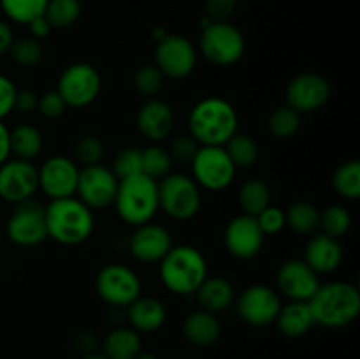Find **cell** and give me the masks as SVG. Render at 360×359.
I'll list each match as a JSON object with an SVG mask.
<instances>
[{
  "instance_id": "4dcf8cb0",
  "label": "cell",
  "mask_w": 360,
  "mask_h": 359,
  "mask_svg": "<svg viewBox=\"0 0 360 359\" xmlns=\"http://www.w3.org/2000/svg\"><path fill=\"white\" fill-rule=\"evenodd\" d=\"M225 151L231 157L236 169H248L259 160V144L248 134L236 132L227 143L224 144Z\"/></svg>"
},
{
  "instance_id": "f1b7e54d",
  "label": "cell",
  "mask_w": 360,
  "mask_h": 359,
  "mask_svg": "<svg viewBox=\"0 0 360 359\" xmlns=\"http://www.w3.org/2000/svg\"><path fill=\"white\" fill-rule=\"evenodd\" d=\"M238 201L243 213L250 215V217H257L271 204V190L266 182L252 178L241 185Z\"/></svg>"
},
{
  "instance_id": "83f0119b",
  "label": "cell",
  "mask_w": 360,
  "mask_h": 359,
  "mask_svg": "<svg viewBox=\"0 0 360 359\" xmlns=\"http://www.w3.org/2000/svg\"><path fill=\"white\" fill-rule=\"evenodd\" d=\"M42 134L34 125H18L9 130V150L14 158L34 160L42 151Z\"/></svg>"
},
{
  "instance_id": "11a10c76",
  "label": "cell",
  "mask_w": 360,
  "mask_h": 359,
  "mask_svg": "<svg viewBox=\"0 0 360 359\" xmlns=\"http://www.w3.org/2000/svg\"><path fill=\"white\" fill-rule=\"evenodd\" d=\"M2 236H4V234H2V229H0V241H2Z\"/></svg>"
},
{
  "instance_id": "816d5d0a",
  "label": "cell",
  "mask_w": 360,
  "mask_h": 359,
  "mask_svg": "<svg viewBox=\"0 0 360 359\" xmlns=\"http://www.w3.org/2000/svg\"><path fill=\"white\" fill-rule=\"evenodd\" d=\"M95 347V336L90 333H81L79 336H77V351L83 352L84 355L88 354H94L91 352V348Z\"/></svg>"
},
{
  "instance_id": "484cf974",
  "label": "cell",
  "mask_w": 360,
  "mask_h": 359,
  "mask_svg": "<svg viewBox=\"0 0 360 359\" xmlns=\"http://www.w3.org/2000/svg\"><path fill=\"white\" fill-rule=\"evenodd\" d=\"M276 326L280 333L287 338H301L315 326L311 308L308 301H290L281 305L276 315Z\"/></svg>"
},
{
  "instance_id": "74e56055",
  "label": "cell",
  "mask_w": 360,
  "mask_h": 359,
  "mask_svg": "<svg viewBox=\"0 0 360 359\" xmlns=\"http://www.w3.org/2000/svg\"><path fill=\"white\" fill-rule=\"evenodd\" d=\"M352 227V215L341 204H330L320 213V229L323 234L340 239Z\"/></svg>"
},
{
  "instance_id": "4316f807",
  "label": "cell",
  "mask_w": 360,
  "mask_h": 359,
  "mask_svg": "<svg viewBox=\"0 0 360 359\" xmlns=\"http://www.w3.org/2000/svg\"><path fill=\"white\" fill-rule=\"evenodd\" d=\"M141 351L143 341L132 327H116L102 341V354L108 359H134Z\"/></svg>"
},
{
  "instance_id": "60d3db41",
  "label": "cell",
  "mask_w": 360,
  "mask_h": 359,
  "mask_svg": "<svg viewBox=\"0 0 360 359\" xmlns=\"http://www.w3.org/2000/svg\"><path fill=\"white\" fill-rule=\"evenodd\" d=\"M104 157V144L94 134L83 136L76 144V162H79L83 168L88 165H97Z\"/></svg>"
},
{
  "instance_id": "e575fe53",
  "label": "cell",
  "mask_w": 360,
  "mask_h": 359,
  "mask_svg": "<svg viewBox=\"0 0 360 359\" xmlns=\"http://www.w3.org/2000/svg\"><path fill=\"white\" fill-rule=\"evenodd\" d=\"M49 0H0L4 14L14 23L28 25L42 16Z\"/></svg>"
},
{
  "instance_id": "8992f818",
  "label": "cell",
  "mask_w": 360,
  "mask_h": 359,
  "mask_svg": "<svg viewBox=\"0 0 360 359\" xmlns=\"http://www.w3.org/2000/svg\"><path fill=\"white\" fill-rule=\"evenodd\" d=\"M200 53L220 67L234 65L245 55L246 41L243 32L229 21H202L199 41Z\"/></svg>"
},
{
  "instance_id": "f6af8a7d",
  "label": "cell",
  "mask_w": 360,
  "mask_h": 359,
  "mask_svg": "<svg viewBox=\"0 0 360 359\" xmlns=\"http://www.w3.org/2000/svg\"><path fill=\"white\" fill-rule=\"evenodd\" d=\"M18 88L11 81V77L0 74V122L14 111V99Z\"/></svg>"
},
{
  "instance_id": "b9f144b4",
  "label": "cell",
  "mask_w": 360,
  "mask_h": 359,
  "mask_svg": "<svg viewBox=\"0 0 360 359\" xmlns=\"http://www.w3.org/2000/svg\"><path fill=\"white\" fill-rule=\"evenodd\" d=\"M257 224L259 227L262 229L264 236H271V234H278V232L283 231V227L287 225V218H285V211L281 208L269 206L262 211V213L257 215Z\"/></svg>"
},
{
  "instance_id": "cb8c5ba5",
  "label": "cell",
  "mask_w": 360,
  "mask_h": 359,
  "mask_svg": "<svg viewBox=\"0 0 360 359\" xmlns=\"http://www.w3.org/2000/svg\"><path fill=\"white\" fill-rule=\"evenodd\" d=\"M195 296L200 310H206L214 315L231 308L236 299L234 287L224 277H207L195 291Z\"/></svg>"
},
{
  "instance_id": "30bf717a",
  "label": "cell",
  "mask_w": 360,
  "mask_h": 359,
  "mask_svg": "<svg viewBox=\"0 0 360 359\" xmlns=\"http://www.w3.org/2000/svg\"><path fill=\"white\" fill-rule=\"evenodd\" d=\"M190 164L197 185L213 192L227 189L238 171L224 146H200Z\"/></svg>"
},
{
  "instance_id": "681fc988",
  "label": "cell",
  "mask_w": 360,
  "mask_h": 359,
  "mask_svg": "<svg viewBox=\"0 0 360 359\" xmlns=\"http://www.w3.org/2000/svg\"><path fill=\"white\" fill-rule=\"evenodd\" d=\"M14 41V34H13V28L7 21L0 20V56L9 53L11 44Z\"/></svg>"
},
{
  "instance_id": "bcb514c9",
  "label": "cell",
  "mask_w": 360,
  "mask_h": 359,
  "mask_svg": "<svg viewBox=\"0 0 360 359\" xmlns=\"http://www.w3.org/2000/svg\"><path fill=\"white\" fill-rule=\"evenodd\" d=\"M238 0H206V14L211 21H229L234 14Z\"/></svg>"
},
{
  "instance_id": "ab89813d",
  "label": "cell",
  "mask_w": 360,
  "mask_h": 359,
  "mask_svg": "<svg viewBox=\"0 0 360 359\" xmlns=\"http://www.w3.org/2000/svg\"><path fill=\"white\" fill-rule=\"evenodd\" d=\"M111 171L118 180L130 178L143 172V155H141V148L129 146L123 148L118 155L115 157Z\"/></svg>"
},
{
  "instance_id": "603a6c76",
  "label": "cell",
  "mask_w": 360,
  "mask_h": 359,
  "mask_svg": "<svg viewBox=\"0 0 360 359\" xmlns=\"http://www.w3.org/2000/svg\"><path fill=\"white\" fill-rule=\"evenodd\" d=\"M129 322L132 329L137 333H155L160 329L167 319V310H165L164 303L157 298H146V296H139L134 303L129 306Z\"/></svg>"
},
{
  "instance_id": "9a60e30c",
  "label": "cell",
  "mask_w": 360,
  "mask_h": 359,
  "mask_svg": "<svg viewBox=\"0 0 360 359\" xmlns=\"http://www.w3.org/2000/svg\"><path fill=\"white\" fill-rule=\"evenodd\" d=\"M39 190L37 168L30 160L7 158L0 165V197L7 203H23Z\"/></svg>"
},
{
  "instance_id": "d6986e66",
  "label": "cell",
  "mask_w": 360,
  "mask_h": 359,
  "mask_svg": "<svg viewBox=\"0 0 360 359\" xmlns=\"http://www.w3.org/2000/svg\"><path fill=\"white\" fill-rule=\"evenodd\" d=\"M278 289L290 301H309L320 287L319 275L304 259H288L276 273Z\"/></svg>"
},
{
  "instance_id": "7c38bea8",
  "label": "cell",
  "mask_w": 360,
  "mask_h": 359,
  "mask_svg": "<svg viewBox=\"0 0 360 359\" xmlns=\"http://www.w3.org/2000/svg\"><path fill=\"white\" fill-rule=\"evenodd\" d=\"M155 65L164 77L183 80L190 76L197 65V49L185 35L167 34L157 41L155 49Z\"/></svg>"
},
{
  "instance_id": "f5cc1de1",
  "label": "cell",
  "mask_w": 360,
  "mask_h": 359,
  "mask_svg": "<svg viewBox=\"0 0 360 359\" xmlns=\"http://www.w3.org/2000/svg\"><path fill=\"white\" fill-rule=\"evenodd\" d=\"M134 359H160V358H158L157 354H153V352H143V351H141L139 354H137Z\"/></svg>"
},
{
  "instance_id": "6da1fadb",
  "label": "cell",
  "mask_w": 360,
  "mask_h": 359,
  "mask_svg": "<svg viewBox=\"0 0 360 359\" xmlns=\"http://www.w3.org/2000/svg\"><path fill=\"white\" fill-rule=\"evenodd\" d=\"M238 111L229 101L206 97L197 102L188 116L190 136L200 146H224L238 132Z\"/></svg>"
},
{
  "instance_id": "f35d334b",
  "label": "cell",
  "mask_w": 360,
  "mask_h": 359,
  "mask_svg": "<svg viewBox=\"0 0 360 359\" xmlns=\"http://www.w3.org/2000/svg\"><path fill=\"white\" fill-rule=\"evenodd\" d=\"M134 88L139 92L143 97L155 99L160 94L162 87H164V74L158 70L155 63H144L139 69L134 73L132 77Z\"/></svg>"
},
{
  "instance_id": "52a82bcc",
  "label": "cell",
  "mask_w": 360,
  "mask_h": 359,
  "mask_svg": "<svg viewBox=\"0 0 360 359\" xmlns=\"http://www.w3.org/2000/svg\"><path fill=\"white\" fill-rule=\"evenodd\" d=\"M200 187L192 176L169 172L158 182V206L174 220H190L200 210Z\"/></svg>"
},
{
  "instance_id": "277c9868",
  "label": "cell",
  "mask_w": 360,
  "mask_h": 359,
  "mask_svg": "<svg viewBox=\"0 0 360 359\" xmlns=\"http://www.w3.org/2000/svg\"><path fill=\"white\" fill-rule=\"evenodd\" d=\"M158 264L162 284L174 294H195L200 284L207 278L206 257L192 245H172Z\"/></svg>"
},
{
  "instance_id": "4fadbf2b",
  "label": "cell",
  "mask_w": 360,
  "mask_h": 359,
  "mask_svg": "<svg viewBox=\"0 0 360 359\" xmlns=\"http://www.w3.org/2000/svg\"><path fill=\"white\" fill-rule=\"evenodd\" d=\"M120 180L105 165H88L79 169L76 197L91 211L104 210L115 203Z\"/></svg>"
},
{
  "instance_id": "7a4b0ae2",
  "label": "cell",
  "mask_w": 360,
  "mask_h": 359,
  "mask_svg": "<svg viewBox=\"0 0 360 359\" xmlns=\"http://www.w3.org/2000/svg\"><path fill=\"white\" fill-rule=\"evenodd\" d=\"M308 303L315 324L330 329L348 326L360 313V292L350 282L320 284Z\"/></svg>"
},
{
  "instance_id": "7dc6e473",
  "label": "cell",
  "mask_w": 360,
  "mask_h": 359,
  "mask_svg": "<svg viewBox=\"0 0 360 359\" xmlns=\"http://www.w3.org/2000/svg\"><path fill=\"white\" fill-rule=\"evenodd\" d=\"M39 104V95L34 90H18L14 99V109L20 113H34Z\"/></svg>"
},
{
  "instance_id": "d590c367",
  "label": "cell",
  "mask_w": 360,
  "mask_h": 359,
  "mask_svg": "<svg viewBox=\"0 0 360 359\" xmlns=\"http://www.w3.org/2000/svg\"><path fill=\"white\" fill-rule=\"evenodd\" d=\"M42 16L51 28H67L76 23L81 16L79 0H49Z\"/></svg>"
},
{
  "instance_id": "d4e9b609",
  "label": "cell",
  "mask_w": 360,
  "mask_h": 359,
  "mask_svg": "<svg viewBox=\"0 0 360 359\" xmlns=\"http://www.w3.org/2000/svg\"><path fill=\"white\" fill-rule=\"evenodd\" d=\"M183 334L188 344L195 347H210L218 341L221 334V324L214 313L206 310L192 312L183 322Z\"/></svg>"
},
{
  "instance_id": "d6a6232c",
  "label": "cell",
  "mask_w": 360,
  "mask_h": 359,
  "mask_svg": "<svg viewBox=\"0 0 360 359\" xmlns=\"http://www.w3.org/2000/svg\"><path fill=\"white\" fill-rule=\"evenodd\" d=\"M333 185L341 197L355 201L360 197V162L357 158L347 160L336 169Z\"/></svg>"
},
{
  "instance_id": "ee69618b",
  "label": "cell",
  "mask_w": 360,
  "mask_h": 359,
  "mask_svg": "<svg viewBox=\"0 0 360 359\" xmlns=\"http://www.w3.org/2000/svg\"><path fill=\"white\" fill-rule=\"evenodd\" d=\"M39 113L46 118H58L65 113L67 104L63 102V99L60 97V94L56 90H49L44 92V94L39 97V104H37Z\"/></svg>"
},
{
  "instance_id": "c3c4849f",
  "label": "cell",
  "mask_w": 360,
  "mask_h": 359,
  "mask_svg": "<svg viewBox=\"0 0 360 359\" xmlns=\"http://www.w3.org/2000/svg\"><path fill=\"white\" fill-rule=\"evenodd\" d=\"M28 27H30V35L34 39H37V41H41V39H46L49 34H51V25L48 23V20H46L44 16H39L35 18L34 21H30L28 23Z\"/></svg>"
},
{
  "instance_id": "7bdbcfd3",
  "label": "cell",
  "mask_w": 360,
  "mask_h": 359,
  "mask_svg": "<svg viewBox=\"0 0 360 359\" xmlns=\"http://www.w3.org/2000/svg\"><path fill=\"white\" fill-rule=\"evenodd\" d=\"M200 144L193 139L192 136H178L171 143L169 148V155H171L172 162H181V164H190L199 151Z\"/></svg>"
},
{
  "instance_id": "3957f363",
  "label": "cell",
  "mask_w": 360,
  "mask_h": 359,
  "mask_svg": "<svg viewBox=\"0 0 360 359\" xmlns=\"http://www.w3.org/2000/svg\"><path fill=\"white\" fill-rule=\"evenodd\" d=\"M44 211L48 238L62 245H79L94 232V211L76 196L53 199L48 206H44Z\"/></svg>"
},
{
  "instance_id": "8d00e7d4",
  "label": "cell",
  "mask_w": 360,
  "mask_h": 359,
  "mask_svg": "<svg viewBox=\"0 0 360 359\" xmlns=\"http://www.w3.org/2000/svg\"><path fill=\"white\" fill-rule=\"evenodd\" d=\"M9 53L14 62L20 67H23V69H34L44 58V49H42L41 41L34 39L32 35L14 39Z\"/></svg>"
},
{
  "instance_id": "ac0fdd59",
  "label": "cell",
  "mask_w": 360,
  "mask_h": 359,
  "mask_svg": "<svg viewBox=\"0 0 360 359\" xmlns=\"http://www.w3.org/2000/svg\"><path fill=\"white\" fill-rule=\"evenodd\" d=\"M264 238L266 236L257 224V218L241 213L227 224L224 241L231 256L246 260L259 256L264 246Z\"/></svg>"
},
{
  "instance_id": "5bb4252c",
  "label": "cell",
  "mask_w": 360,
  "mask_h": 359,
  "mask_svg": "<svg viewBox=\"0 0 360 359\" xmlns=\"http://www.w3.org/2000/svg\"><path fill=\"white\" fill-rule=\"evenodd\" d=\"M280 308V296L267 285H250L236 299L238 315L243 322L253 327H266L273 324Z\"/></svg>"
},
{
  "instance_id": "7402d4cb",
  "label": "cell",
  "mask_w": 360,
  "mask_h": 359,
  "mask_svg": "<svg viewBox=\"0 0 360 359\" xmlns=\"http://www.w3.org/2000/svg\"><path fill=\"white\" fill-rule=\"evenodd\" d=\"M304 260L316 275L333 273L343 260V246L340 239L323 232L311 234L304 250Z\"/></svg>"
},
{
  "instance_id": "1f68e13d",
  "label": "cell",
  "mask_w": 360,
  "mask_h": 359,
  "mask_svg": "<svg viewBox=\"0 0 360 359\" xmlns=\"http://www.w3.org/2000/svg\"><path fill=\"white\" fill-rule=\"evenodd\" d=\"M267 129H269L271 136L276 137V139H292L301 129V113H297L287 104L280 106L269 115Z\"/></svg>"
},
{
  "instance_id": "836d02e7",
  "label": "cell",
  "mask_w": 360,
  "mask_h": 359,
  "mask_svg": "<svg viewBox=\"0 0 360 359\" xmlns=\"http://www.w3.org/2000/svg\"><path fill=\"white\" fill-rule=\"evenodd\" d=\"M141 155H143V175H146L148 178L160 182L171 172L172 158L160 144L151 143L150 146L141 150Z\"/></svg>"
},
{
  "instance_id": "f546056e",
  "label": "cell",
  "mask_w": 360,
  "mask_h": 359,
  "mask_svg": "<svg viewBox=\"0 0 360 359\" xmlns=\"http://www.w3.org/2000/svg\"><path fill=\"white\" fill-rule=\"evenodd\" d=\"M287 225L301 236H311L320 227V211L308 201H297L285 211Z\"/></svg>"
},
{
  "instance_id": "44dd1931",
  "label": "cell",
  "mask_w": 360,
  "mask_h": 359,
  "mask_svg": "<svg viewBox=\"0 0 360 359\" xmlns=\"http://www.w3.org/2000/svg\"><path fill=\"white\" fill-rule=\"evenodd\" d=\"M137 129L150 143H162L174 129V111L160 99H148L137 111Z\"/></svg>"
},
{
  "instance_id": "db71d44e",
  "label": "cell",
  "mask_w": 360,
  "mask_h": 359,
  "mask_svg": "<svg viewBox=\"0 0 360 359\" xmlns=\"http://www.w3.org/2000/svg\"><path fill=\"white\" fill-rule=\"evenodd\" d=\"M83 359H108V358H105L104 354H95V352H94V354H88V355H84Z\"/></svg>"
},
{
  "instance_id": "f907efd6",
  "label": "cell",
  "mask_w": 360,
  "mask_h": 359,
  "mask_svg": "<svg viewBox=\"0 0 360 359\" xmlns=\"http://www.w3.org/2000/svg\"><path fill=\"white\" fill-rule=\"evenodd\" d=\"M9 129L4 125V122H0V165L9 158Z\"/></svg>"
},
{
  "instance_id": "ba28073f",
  "label": "cell",
  "mask_w": 360,
  "mask_h": 359,
  "mask_svg": "<svg viewBox=\"0 0 360 359\" xmlns=\"http://www.w3.org/2000/svg\"><path fill=\"white\" fill-rule=\"evenodd\" d=\"M101 88L102 80L98 70L91 63L77 62L60 74L56 92L63 99L67 108L81 109L97 101Z\"/></svg>"
},
{
  "instance_id": "e0dca14e",
  "label": "cell",
  "mask_w": 360,
  "mask_h": 359,
  "mask_svg": "<svg viewBox=\"0 0 360 359\" xmlns=\"http://www.w3.org/2000/svg\"><path fill=\"white\" fill-rule=\"evenodd\" d=\"M330 97V84L323 76L304 73L295 76L285 90L287 106L297 113H313L327 104Z\"/></svg>"
},
{
  "instance_id": "9c48e42d",
  "label": "cell",
  "mask_w": 360,
  "mask_h": 359,
  "mask_svg": "<svg viewBox=\"0 0 360 359\" xmlns=\"http://www.w3.org/2000/svg\"><path fill=\"white\" fill-rule=\"evenodd\" d=\"M95 289L104 303L111 306H129L141 296L143 285L134 270L112 263L102 267L95 278Z\"/></svg>"
},
{
  "instance_id": "2e32d148",
  "label": "cell",
  "mask_w": 360,
  "mask_h": 359,
  "mask_svg": "<svg viewBox=\"0 0 360 359\" xmlns=\"http://www.w3.org/2000/svg\"><path fill=\"white\" fill-rule=\"evenodd\" d=\"M39 172V189L49 199H65L76 196L77 178H79V165L76 160L63 155L49 157Z\"/></svg>"
},
{
  "instance_id": "ffe728a7",
  "label": "cell",
  "mask_w": 360,
  "mask_h": 359,
  "mask_svg": "<svg viewBox=\"0 0 360 359\" xmlns=\"http://www.w3.org/2000/svg\"><path fill=\"white\" fill-rule=\"evenodd\" d=\"M171 248L172 238L169 231L162 225L153 224V222L137 225L136 231L132 232L129 239L130 253L139 263H160Z\"/></svg>"
},
{
  "instance_id": "8fae6325",
  "label": "cell",
  "mask_w": 360,
  "mask_h": 359,
  "mask_svg": "<svg viewBox=\"0 0 360 359\" xmlns=\"http://www.w3.org/2000/svg\"><path fill=\"white\" fill-rule=\"evenodd\" d=\"M6 232L18 246L41 245L48 238L44 206L32 199L14 204V210L7 218Z\"/></svg>"
},
{
  "instance_id": "5b68a950",
  "label": "cell",
  "mask_w": 360,
  "mask_h": 359,
  "mask_svg": "<svg viewBox=\"0 0 360 359\" xmlns=\"http://www.w3.org/2000/svg\"><path fill=\"white\" fill-rule=\"evenodd\" d=\"M112 204H115L120 218L134 227L151 222L157 211L160 210L158 182L148 178L143 172L120 180L118 192H116Z\"/></svg>"
}]
</instances>
